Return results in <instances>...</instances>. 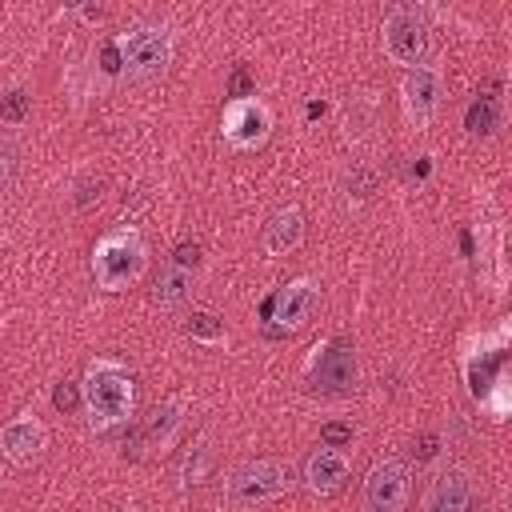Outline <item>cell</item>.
I'll use <instances>...</instances> for the list:
<instances>
[{
	"instance_id": "9a60e30c",
	"label": "cell",
	"mask_w": 512,
	"mask_h": 512,
	"mask_svg": "<svg viewBox=\"0 0 512 512\" xmlns=\"http://www.w3.org/2000/svg\"><path fill=\"white\" fill-rule=\"evenodd\" d=\"M260 244H264L268 256H288V252H296V248L304 244V212H300L296 204L276 208V212L268 216L264 232H260Z\"/></svg>"
},
{
	"instance_id": "4fadbf2b",
	"label": "cell",
	"mask_w": 512,
	"mask_h": 512,
	"mask_svg": "<svg viewBox=\"0 0 512 512\" xmlns=\"http://www.w3.org/2000/svg\"><path fill=\"white\" fill-rule=\"evenodd\" d=\"M348 476H352V464H348V456H344L340 448H316V452L304 460V484H308V492H316V496L340 492V488L348 484Z\"/></svg>"
},
{
	"instance_id": "6da1fadb",
	"label": "cell",
	"mask_w": 512,
	"mask_h": 512,
	"mask_svg": "<svg viewBox=\"0 0 512 512\" xmlns=\"http://www.w3.org/2000/svg\"><path fill=\"white\" fill-rule=\"evenodd\" d=\"M80 408H84L88 428H96V432H108V428L124 424L136 408L132 372L116 356H96L84 368V380H80Z\"/></svg>"
},
{
	"instance_id": "7c38bea8",
	"label": "cell",
	"mask_w": 512,
	"mask_h": 512,
	"mask_svg": "<svg viewBox=\"0 0 512 512\" xmlns=\"http://www.w3.org/2000/svg\"><path fill=\"white\" fill-rule=\"evenodd\" d=\"M360 380V368H356V348L348 340H328L324 348H316L312 356V384L324 388V392H352Z\"/></svg>"
},
{
	"instance_id": "44dd1931",
	"label": "cell",
	"mask_w": 512,
	"mask_h": 512,
	"mask_svg": "<svg viewBox=\"0 0 512 512\" xmlns=\"http://www.w3.org/2000/svg\"><path fill=\"white\" fill-rule=\"evenodd\" d=\"M20 112H24V92H8V100H4V116L16 124V120H20Z\"/></svg>"
},
{
	"instance_id": "5b68a950",
	"label": "cell",
	"mask_w": 512,
	"mask_h": 512,
	"mask_svg": "<svg viewBox=\"0 0 512 512\" xmlns=\"http://www.w3.org/2000/svg\"><path fill=\"white\" fill-rule=\"evenodd\" d=\"M380 32H384L380 36L384 40V56L392 64H404V72L416 68V64H424L428 44H432V28H428V16L420 8H408V4L392 8L384 16V28Z\"/></svg>"
},
{
	"instance_id": "30bf717a",
	"label": "cell",
	"mask_w": 512,
	"mask_h": 512,
	"mask_svg": "<svg viewBox=\"0 0 512 512\" xmlns=\"http://www.w3.org/2000/svg\"><path fill=\"white\" fill-rule=\"evenodd\" d=\"M320 300V280L316 276H296L284 288H276V296L268 300V324L272 332H296L308 324L312 308Z\"/></svg>"
},
{
	"instance_id": "8fae6325",
	"label": "cell",
	"mask_w": 512,
	"mask_h": 512,
	"mask_svg": "<svg viewBox=\"0 0 512 512\" xmlns=\"http://www.w3.org/2000/svg\"><path fill=\"white\" fill-rule=\"evenodd\" d=\"M48 448V428L36 412H16L12 420H4L0 428V456L12 460L16 468H28L44 456Z\"/></svg>"
},
{
	"instance_id": "d6986e66",
	"label": "cell",
	"mask_w": 512,
	"mask_h": 512,
	"mask_svg": "<svg viewBox=\"0 0 512 512\" xmlns=\"http://www.w3.org/2000/svg\"><path fill=\"white\" fill-rule=\"evenodd\" d=\"M184 332H188L192 340H204V344L224 340V332H220V324H216V316H212V312H192V316H188V324H184Z\"/></svg>"
},
{
	"instance_id": "8992f818",
	"label": "cell",
	"mask_w": 512,
	"mask_h": 512,
	"mask_svg": "<svg viewBox=\"0 0 512 512\" xmlns=\"http://www.w3.org/2000/svg\"><path fill=\"white\" fill-rule=\"evenodd\" d=\"M276 116L260 96H232L220 116V136L232 152H256L272 136Z\"/></svg>"
},
{
	"instance_id": "277c9868",
	"label": "cell",
	"mask_w": 512,
	"mask_h": 512,
	"mask_svg": "<svg viewBox=\"0 0 512 512\" xmlns=\"http://www.w3.org/2000/svg\"><path fill=\"white\" fill-rule=\"evenodd\" d=\"M288 488H292V472L280 460H244L224 480V496L232 504H240V508L268 504V500L284 496Z\"/></svg>"
},
{
	"instance_id": "ffe728a7",
	"label": "cell",
	"mask_w": 512,
	"mask_h": 512,
	"mask_svg": "<svg viewBox=\"0 0 512 512\" xmlns=\"http://www.w3.org/2000/svg\"><path fill=\"white\" fill-rule=\"evenodd\" d=\"M12 168H16V148H12V140H0V184H8Z\"/></svg>"
},
{
	"instance_id": "3957f363",
	"label": "cell",
	"mask_w": 512,
	"mask_h": 512,
	"mask_svg": "<svg viewBox=\"0 0 512 512\" xmlns=\"http://www.w3.org/2000/svg\"><path fill=\"white\" fill-rule=\"evenodd\" d=\"M176 52V32L160 20H140L128 24L124 32H116V56H120V72L128 80H152L172 64Z\"/></svg>"
},
{
	"instance_id": "ac0fdd59",
	"label": "cell",
	"mask_w": 512,
	"mask_h": 512,
	"mask_svg": "<svg viewBox=\"0 0 512 512\" xmlns=\"http://www.w3.org/2000/svg\"><path fill=\"white\" fill-rule=\"evenodd\" d=\"M508 388H512V384H508V368H504V372H500V376H496V380L484 388V396H480V408H484L492 420H508V408H512V396H508Z\"/></svg>"
},
{
	"instance_id": "52a82bcc",
	"label": "cell",
	"mask_w": 512,
	"mask_h": 512,
	"mask_svg": "<svg viewBox=\"0 0 512 512\" xmlns=\"http://www.w3.org/2000/svg\"><path fill=\"white\" fill-rule=\"evenodd\" d=\"M504 352H508V320H500L488 332H472L468 336L460 368H464V380H468V392H472L476 404H480L484 388L504 372Z\"/></svg>"
},
{
	"instance_id": "7402d4cb",
	"label": "cell",
	"mask_w": 512,
	"mask_h": 512,
	"mask_svg": "<svg viewBox=\"0 0 512 512\" xmlns=\"http://www.w3.org/2000/svg\"><path fill=\"white\" fill-rule=\"evenodd\" d=\"M484 512H504V508H484Z\"/></svg>"
},
{
	"instance_id": "7a4b0ae2",
	"label": "cell",
	"mask_w": 512,
	"mask_h": 512,
	"mask_svg": "<svg viewBox=\"0 0 512 512\" xmlns=\"http://www.w3.org/2000/svg\"><path fill=\"white\" fill-rule=\"evenodd\" d=\"M88 272H92V284L100 292H128L148 272V240H144V232L132 228V224H120V228L104 232L92 244Z\"/></svg>"
},
{
	"instance_id": "2e32d148",
	"label": "cell",
	"mask_w": 512,
	"mask_h": 512,
	"mask_svg": "<svg viewBox=\"0 0 512 512\" xmlns=\"http://www.w3.org/2000/svg\"><path fill=\"white\" fill-rule=\"evenodd\" d=\"M184 412H188V404H184L180 396L164 400V404L152 412L148 428H144V448H152V452H168V448L176 444L180 428H184Z\"/></svg>"
},
{
	"instance_id": "5bb4252c",
	"label": "cell",
	"mask_w": 512,
	"mask_h": 512,
	"mask_svg": "<svg viewBox=\"0 0 512 512\" xmlns=\"http://www.w3.org/2000/svg\"><path fill=\"white\" fill-rule=\"evenodd\" d=\"M472 500V480L464 468H440L424 488V512H464Z\"/></svg>"
},
{
	"instance_id": "ba28073f",
	"label": "cell",
	"mask_w": 512,
	"mask_h": 512,
	"mask_svg": "<svg viewBox=\"0 0 512 512\" xmlns=\"http://www.w3.org/2000/svg\"><path fill=\"white\" fill-rule=\"evenodd\" d=\"M408 464L396 460V456H380L368 472H364V488H360V500H364V512H404L408 504Z\"/></svg>"
},
{
	"instance_id": "e0dca14e",
	"label": "cell",
	"mask_w": 512,
	"mask_h": 512,
	"mask_svg": "<svg viewBox=\"0 0 512 512\" xmlns=\"http://www.w3.org/2000/svg\"><path fill=\"white\" fill-rule=\"evenodd\" d=\"M188 296H192V268L172 260V264L160 272L152 300H156L164 312H176V308H184V304H188Z\"/></svg>"
},
{
	"instance_id": "9c48e42d",
	"label": "cell",
	"mask_w": 512,
	"mask_h": 512,
	"mask_svg": "<svg viewBox=\"0 0 512 512\" xmlns=\"http://www.w3.org/2000/svg\"><path fill=\"white\" fill-rule=\"evenodd\" d=\"M440 96H444V80H440L436 64H416V68L404 72V80H400V108H404V120L412 128H428L436 120Z\"/></svg>"
}]
</instances>
